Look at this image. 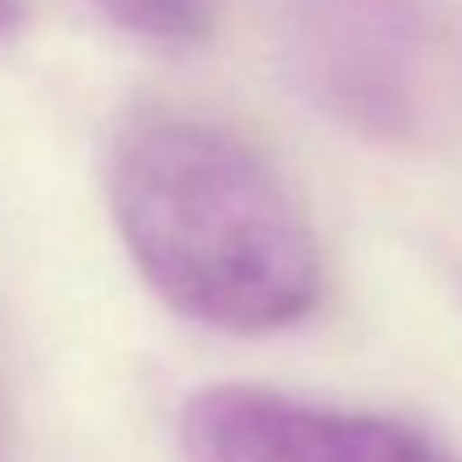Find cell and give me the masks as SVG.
<instances>
[{"mask_svg":"<svg viewBox=\"0 0 462 462\" xmlns=\"http://www.w3.org/2000/svg\"><path fill=\"white\" fill-rule=\"evenodd\" d=\"M105 199L141 282L208 331L273 336L322 300V250L300 195L250 136L208 114H123Z\"/></svg>","mask_w":462,"mask_h":462,"instance_id":"1","label":"cell"},{"mask_svg":"<svg viewBox=\"0 0 462 462\" xmlns=\"http://www.w3.org/2000/svg\"><path fill=\"white\" fill-rule=\"evenodd\" d=\"M282 55L295 91L367 145H417L448 100L439 0H282Z\"/></svg>","mask_w":462,"mask_h":462,"instance_id":"2","label":"cell"},{"mask_svg":"<svg viewBox=\"0 0 462 462\" xmlns=\"http://www.w3.org/2000/svg\"><path fill=\"white\" fill-rule=\"evenodd\" d=\"M186 462H462L430 430L268 385H208L181 408Z\"/></svg>","mask_w":462,"mask_h":462,"instance_id":"3","label":"cell"},{"mask_svg":"<svg viewBox=\"0 0 462 462\" xmlns=\"http://www.w3.org/2000/svg\"><path fill=\"white\" fill-rule=\"evenodd\" d=\"M87 5L136 42L186 51L213 32V0H87Z\"/></svg>","mask_w":462,"mask_h":462,"instance_id":"4","label":"cell"},{"mask_svg":"<svg viewBox=\"0 0 462 462\" xmlns=\"http://www.w3.org/2000/svg\"><path fill=\"white\" fill-rule=\"evenodd\" d=\"M19 19H23V10H19V0H0V42H5V37H14Z\"/></svg>","mask_w":462,"mask_h":462,"instance_id":"5","label":"cell"}]
</instances>
